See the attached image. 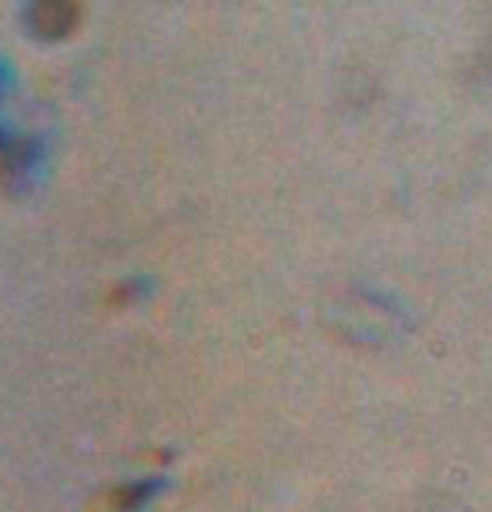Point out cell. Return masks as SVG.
<instances>
[{
    "instance_id": "cell-1",
    "label": "cell",
    "mask_w": 492,
    "mask_h": 512,
    "mask_svg": "<svg viewBox=\"0 0 492 512\" xmlns=\"http://www.w3.org/2000/svg\"><path fill=\"white\" fill-rule=\"evenodd\" d=\"M158 489L161 479H141V482H128V486H118L104 499V512H138L144 502L158 496Z\"/></svg>"
}]
</instances>
